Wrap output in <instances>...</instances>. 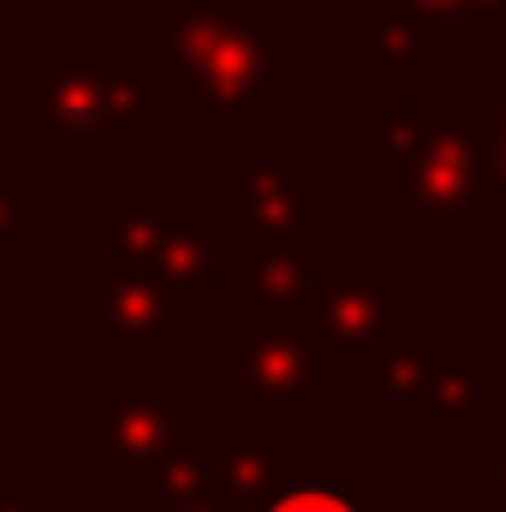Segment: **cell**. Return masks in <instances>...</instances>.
I'll list each match as a JSON object with an SVG mask.
<instances>
[{
	"instance_id": "6da1fadb",
	"label": "cell",
	"mask_w": 506,
	"mask_h": 512,
	"mask_svg": "<svg viewBox=\"0 0 506 512\" xmlns=\"http://www.w3.org/2000/svg\"><path fill=\"white\" fill-rule=\"evenodd\" d=\"M268 512H358L340 489H292V495H280Z\"/></svg>"
}]
</instances>
